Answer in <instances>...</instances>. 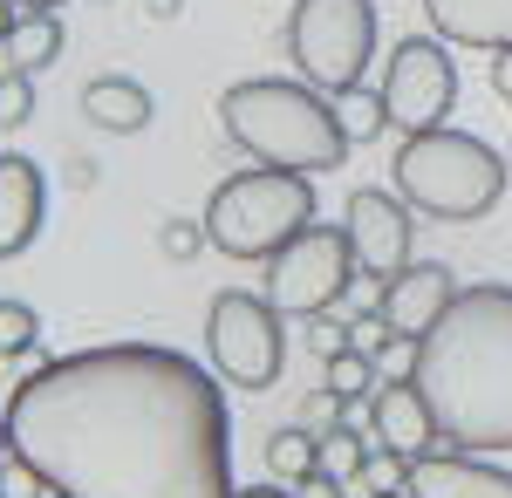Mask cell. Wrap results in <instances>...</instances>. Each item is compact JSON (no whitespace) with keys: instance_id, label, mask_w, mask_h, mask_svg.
Segmentation results:
<instances>
[{"instance_id":"6da1fadb","label":"cell","mask_w":512,"mask_h":498,"mask_svg":"<svg viewBox=\"0 0 512 498\" xmlns=\"http://www.w3.org/2000/svg\"><path fill=\"white\" fill-rule=\"evenodd\" d=\"M7 451L55 498H233L226 389L192 355L110 342L41 362L7 396Z\"/></svg>"},{"instance_id":"7a4b0ae2","label":"cell","mask_w":512,"mask_h":498,"mask_svg":"<svg viewBox=\"0 0 512 498\" xmlns=\"http://www.w3.org/2000/svg\"><path fill=\"white\" fill-rule=\"evenodd\" d=\"M437 417V437L451 451L506 458L512 451V287L478 280L458 287V301L417 335V369Z\"/></svg>"},{"instance_id":"3957f363","label":"cell","mask_w":512,"mask_h":498,"mask_svg":"<svg viewBox=\"0 0 512 498\" xmlns=\"http://www.w3.org/2000/svg\"><path fill=\"white\" fill-rule=\"evenodd\" d=\"M219 123L253 164H280V171H335L349 157V137L335 123V103L315 82H280V76H253L233 82L219 96Z\"/></svg>"},{"instance_id":"277c9868","label":"cell","mask_w":512,"mask_h":498,"mask_svg":"<svg viewBox=\"0 0 512 498\" xmlns=\"http://www.w3.org/2000/svg\"><path fill=\"white\" fill-rule=\"evenodd\" d=\"M512 185V157H499L485 137L472 130H417L403 137L396 151V192L410 198V212L424 219H444V226H465V219H485Z\"/></svg>"},{"instance_id":"5b68a950","label":"cell","mask_w":512,"mask_h":498,"mask_svg":"<svg viewBox=\"0 0 512 498\" xmlns=\"http://www.w3.org/2000/svg\"><path fill=\"white\" fill-rule=\"evenodd\" d=\"M198 226H205V246H219L226 260H274L294 232L315 226V185H308V171L253 164L205 198Z\"/></svg>"},{"instance_id":"8992f818","label":"cell","mask_w":512,"mask_h":498,"mask_svg":"<svg viewBox=\"0 0 512 498\" xmlns=\"http://www.w3.org/2000/svg\"><path fill=\"white\" fill-rule=\"evenodd\" d=\"M287 55H294L301 82H315L321 96L362 82L369 55H376V7L369 0H294Z\"/></svg>"},{"instance_id":"52a82bcc","label":"cell","mask_w":512,"mask_h":498,"mask_svg":"<svg viewBox=\"0 0 512 498\" xmlns=\"http://www.w3.org/2000/svg\"><path fill=\"white\" fill-rule=\"evenodd\" d=\"M205 348H212V376L233 389H274L287 362V328L267 294H239L226 287L205 307Z\"/></svg>"},{"instance_id":"ba28073f","label":"cell","mask_w":512,"mask_h":498,"mask_svg":"<svg viewBox=\"0 0 512 498\" xmlns=\"http://www.w3.org/2000/svg\"><path fill=\"white\" fill-rule=\"evenodd\" d=\"M267 267V301L280 314H328V307H342L355 280V246H349V226H308L294 232L287 246H280L274 260H260Z\"/></svg>"},{"instance_id":"9c48e42d","label":"cell","mask_w":512,"mask_h":498,"mask_svg":"<svg viewBox=\"0 0 512 498\" xmlns=\"http://www.w3.org/2000/svg\"><path fill=\"white\" fill-rule=\"evenodd\" d=\"M383 103H390V123L403 137L437 130L444 116L458 110V62L444 55V41H431V35L396 41L390 69H383Z\"/></svg>"},{"instance_id":"30bf717a","label":"cell","mask_w":512,"mask_h":498,"mask_svg":"<svg viewBox=\"0 0 512 498\" xmlns=\"http://www.w3.org/2000/svg\"><path fill=\"white\" fill-rule=\"evenodd\" d=\"M349 246H355V267L362 273H403L410 267V232H417V219H410V198L403 192H355L349 198Z\"/></svg>"},{"instance_id":"8fae6325","label":"cell","mask_w":512,"mask_h":498,"mask_svg":"<svg viewBox=\"0 0 512 498\" xmlns=\"http://www.w3.org/2000/svg\"><path fill=\"white\" fill-rule=\"evenodd\" d=\"M369 437L403 464H417V458L437 451V417H431L424 389L410 383V376H390L383 389H369Z\"/></svg>"},{"instance_id":"7c38bea8","label":"cell","mask_w":512,"mask_h":498,"mask_svg":"<svg viewBox=\"0 0 512 498\" xmlns=\"http://www.w3.org/2000/svg\"><path fill=\"white\" fill-rule=\"evenodd\" d=\"M458 301V280H451V267L444 260H417V267L390 273V294H383V321H390L396 335H424L444 307Z\"/></svg>"},{"instance_id":"4fadbf2b","label":"cell","mask_w":512,"mask_h":498,"mask_svg":"<svg viewBox=\"0 0 512 498\" xmlns=\"http://www.w3.org/2000/svg\"><path fill=\"white\" fill-rule=\"evenodd\" d=\"M41 212H48V178H41L35 157H0V260L28 253L41 232Z\"/></svg>"},{"instance_id":"5bb4252c","label":"cell","mask_w":512,"mask_h":498,"mask_svg":"<svg viewBox=\"0 0 512 498\" xmlns=\"http://www.w3.org/2000/svg\"><path fill=\"white\" fill-rule=\"evenodd\" d=\"M403 492L410 498H512V471L485 464L478 451H458V458L431 451V458L410 464V485Z\"/></svg>"},{"instance_id":"9a60e30c","label":"cell","mask_w":512,"mask_h":498,"mask_svg":"<svg viewBox=\"0 0 512 498\" xmlns=\"http://www.w3.org/2000/svg\"><path fill=\"white\" fill-rule=\"evenodd\" d=\"M424 14L458 48H512V0H424Z\"/></svg>"},{"instance_id":"2e32d148","label":"cell","mask_w":512,"mask_h":498,"mask_svg":"<svg viewBox=\"0 0 512 498\" xmlns=\"http://www.w3.org/2000/svg\"><path fill=\"white\" fill-rule=\"evenodd\" d=\"M82 116L96 123V130H117V137H137L144 123H151V89L130 76H96L82 89Z\"/></svg>"},{"instance_id":"e0dca14e","label":"cell","mask_w":512,"mask_h":498,"mask_svg":"<svg viewBox=\"0 0 512 498\" xmlns=\"http://www.w3.org/2000/svg\"><path fill=\"white\" fill-rule=\"evenodd\" d=\"M62 21H55V14H41V7H21V21H14V28H7V41H0V48H7V69H28V76H35V69H48V62H62Z\"/></svg>"},{"instance_id":"ac0fdd59","label":"cell","mask_w":512,"mask_h":498,"mask_svg":"<svg viewBox=\"0 0 512 498\" xmlns=\"http://www.w3.org/2000/svg\"><path fill=\"white\" fill-rule=\"evenodd\" d=\"M328 103H335V123H342V137H349V144H376V137L390 130V103H383V89L349 82V89H335Z\"/></svg>"},{"instance_id":"d6986e66","label":"cell","mask_w":512,"mask_h":498,"mask_svg":"<svg viewBox=\"0 0 512 498\" xmlns=\"http://www.w3.org/2000/svg\"><path fill=\"white\" fill-rule=\"evenodd\" d=\"M267 471H274L280 485H308V478L321 471V437H308V430H274Z\"/></svg>"},{"instance_id":"ffe728a7","label":"cell","mask_w":512,"mask_h":498,"mask_svg":"<svg viewBox=\"0 0 512 498\" xmlns=\"http://www.w3.org/2000/svg\"><path fill=\"white\" fill-rule=\"evenodd\" d=\"M369 471V444L355 437L349 423H335L328 437H321V478H335V485H355Z\"/></svg>"},{"instance_id":"44dd1931","label":"cell","mask_w":512,"mask_h":498,"mask_svg":"<svg viewBox=\"0 0 512 498\" xmlns=\"http://www.w3.org/2000/svg\"><path fill=\"white\" fill-rule=\"evenodd\" d=\"M41 342V321L28 301H0V362L7 355H28V348Z\"/></svg>"},{"instance_id":"7402d4cb","label":"cell","mask_w":512,"mask_h":498,"mask_svg":"<svg viewBox=\"0 0 512 498\" xmlns=\"http://www.w3.org/2000/svg\"><path fill=\"white\" fill-rule=\"evenodd\" d=\"M328 389H335V396H369V389H376V362H369L362 348L328 355Z\"/></svg>"},{"instance_id":"603a6c76","label":"cell","mask_w":512,"mask_h":498,"mask_svg":"<svg viewBox=\"0 0 512 498\" xmlns=\"http://www.w3.org/2000/svg\"><path fill=\"white\" fill-rule=\"evenodd\" d=\"M35 116V82H28V69H7L0 76V130H21Z\"/></svg>"},{"instance_id":"cb8c5ba5","label":"cell","mask_w":512,"mask_h":498,"mask_svg":"<svg viewBox=\"0 0 512 498\" xmlns=\"http://www.w3.org/2000/svg\"><path fill=\"white\" fill-rule=\"evenodd\" d=\"M308 342H315V355L328 362V355L355 348V321H335V314H308Z\"/></svg>"},{"instance_id":"d4e9b609","label":"cell","mask_w":512,"mask_h":498,"mask_svg":"<svg viewBox=\"0 0 512 498\" xmlns=\"http://www.w3.org/2000/svg\"><path fill=\"white\" fill-rule=\"evenodd\" d=\"M35 492H48V485H41V471L28 458H14V451H7V458H0V498H35Z\"/></svg>"},{"instance_id":"484cf974","label":"cell","mask_w":512,"mask_h":498,"mask_svg":"<svg viewBox=\"0 0 512 498\" xmlns=\"http://www.w3.org/2000/svg\"><path fill=\"white\" fill-rule=\"evenodd\" d=\"M158 246L171 253V260H192L198 246H205V226H192V219H171V226L158 232Z\"/></svg>"},{"instance_id":"4316f807","label":"cell","mask_w":512,"mask_h":498,"mask_svg":"<svg viewBox=\"0 0 512 498\" xmlns=\"http://www.w3.org/2000/svg\"><path fill=\"white\" fill-rule=\"evenodd\" d=\"M492 89L512 103V48H499V55H492Z\"/></svg>"},{"instance_id":"83f0119b","label":"cell","mask_w":512,"mask_h":498,"mask_svg":"<svg viewBox=\"0 0 512 498\" xmlns=\"http://www.w3.org/2000/svg\"><path fill=\"white\" fill-rule=\"evenodd\" d=\"M294 498H342V485H335V478H308V485H294Z\"/></svg>"},{"instance_id":"f1b7e54d","label":"cell","mask_w":512,"mask_h":498,"mask_svg":"<svg viewBox=\"0 0 512 498\" xmlns=\"http://www.w3.org/2000/svg\"><path fill=\"white\" fill-rule=\"evenodd\" d=\"M233 498H294V485H280V478H274V485H239Z\"/></svg>"},{"instance_id":"f546056e","label":"cell","mask_w":512,"mask_h":498,"mask_svg":"<svg viewBox=\"0 0 512 498\" xmlns=\"http://www.w3.org/2000/svg\"><path fill=\"white\" fill-rule=\"evenodd\" d=\"M178 7H185V0H144V14H151V21H178Z\"/></svg>"},{"instance_id":"4dcf8cb0","label":"cell","mask_w":512,"mask_h":498,"mask_svg":"<svg viewBox=\"0 0 512 498\" xmlns=\"http://www.w3.org/2000/svg\"><path fill=\"white\" fill-rule=\"evenodd\" d=\"M21 21V0H0V41H7V28Z\"/></svg>"},{"instance_id":"1f68e13d","label":"cell","mask_w":512,"mask_h":498,"mask_svg":"<svg viewBox=\"0 0 512 498\" xmlns=\"http://www.w3.org/2000/svg\"><path fill=\"white\" fill-rule=\"evenodd\" d=\"M21 7H41V14H55V7H62V0H21Z\"/></svg>"},{"instance_id":"d6a6232c","label":"cell","mask_w":512,"mask_h":498,"mask_svg":"<svg viewBox=\"0 0 512 498\" xmlns=\"http://www.w3.org/2000/svg\"><path fill=\"white\" fill-rule=\"evenodd\" d=\"M0 458H7V417H0Z\"/></svg>"},{"instance_id":"836d02e7","label":"cell","mask_w":512,"mask_h":498,"mask_svg":"<svg viewBox=\"0 0 512 498\" xmlns=\"http://www.w3.org/2000/svg\"><path fill=\"white\" fill-rule=\"evenodd\" d=\"M376 498H410V492H376Z\"/></svg>"},{"instance_id":"e575fe53","label":"cell","mask_w":512,"mask_h":498,"mask_svg":"<svg viewBox=\"0 0 512 498\" xmlns=\"http://www.w3.org/2000/svg\"><path fill=\"white\" fill-rule=\"evenodd\" d=\"M506 157H512V151H506Z\"/></svg>"}]
</instances>
